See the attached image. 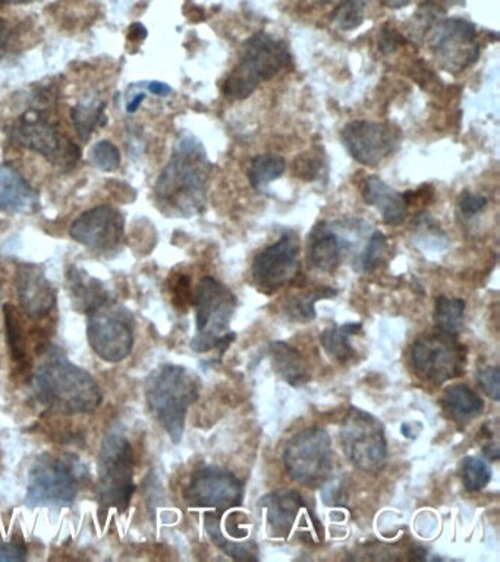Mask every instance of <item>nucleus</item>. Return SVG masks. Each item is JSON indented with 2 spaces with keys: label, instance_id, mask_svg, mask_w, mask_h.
<instances>
[{
  "label": "nucleus",
  "instance_id": "obj_1",
  "mask_svg": "<svg viewBox=\"0 0 500 562\" xmlns=\"http://www.w3.org/2000/svg\"><path fill=\"white\" fill-rule=\"evenodd\" d=\"M210 163L198 140L185 138L163 169L155 186L163 212L190 217L205 210Z\"/></svg>",
  "mask_w": 500,
  "mask_h": 562
},
{
  "label": "nucleus",
  "instance_id": "obj_2",
  "mask_svg": "<svg viewBox=\"0 0 500 562\" xmlns=\"http://www.w3.org/2000/svg\"><path fill=\"white\" fill-rule=\"evenodd\" d=\"M34 387L40 402L63 415L90 413L101 403L95 378L86 369L72 364L58 349L46 353L38 364Z\"/></svg>",
  "mask_w": 500,
  "mask_h": 562
},
{
  "label": "nucleus",
  "instance_id": "obj_3",
  "mask_svg": "<svg viewBox=\"0 0 500 562\" xmlns=\"http://www.w3.org/2000/svg\"><path fill=\"white\" fill-rule=\"evenodd\" d=\"M146 399L153 416L162 425L173 444H180L186 413L198 399L197 378L184 366H159L148 375Z\"/></svg>",
  "mask_w": 500,
  "mask_h": 562
},
{
  "label": "nucleus",
  "instance_id": "obj_4",
  "mask_svg": "<svg viewBox=\"0 0 500 562\" xmlns=\"http://www.w3.org/2000/svg\"><path fill=\"white\" fill-rule=\"evenodd\" d=\"M291 53L285 41L257 33L243 45L241 58L223 84L228 100L248 99L266 81L273 80L290 66Z\"/></svg>",
  "mask_w": 500,
  "mask_h": 562
},
{
  "label": "nucleus",
  "instance_id": "obj_5",
  "mask_svg": "<svg viewBox=\"0 0 500 562\" xmlns=\"http://www.w3.org/2000/svg\"><path fill=\"white\" fill-rule=\"evenodd\" d=\"M193 301L197 335L191 342V349L197 353L210 352L211 349L227 352L229 344L235 340L234 333H227L239 304L234 293L214 277H205L197 284Z\"/></svg>",
  "mask_w": 500,
  "mask_h": 562
},
{
  "label": "nucleus",
  "instance_id": "obj_6",
  "mask_svg": "<svg viewBox=\"0 0 500 562\" xmlns=\"http://www.w3.org/2000/svg\"><path fill=\"white\" fill-rule=\"evenodd\" d=\"M134 453L129 440L109 433L99 454L97 498L105 509L124 511L134 492Z\"/></svg>",
  "mask_w": 500,
  "mask_h": 562
},
{
  "label": "nucleus",
  "instance_id": "obj_7",
  "mask_svg": "<svg viewBox=\"0 0 500 562\" xmlns=\"http://www.w3.org/2000/svg\"><path fill=\"white\" fill-rule=\"evenodd\" d=\"M10 134L19 146L38 152L57 168H75L82 157V150L62 134L58 123L37 110H29L15 121Z\"/></svg>",
  "mask_w": 500,
  "mask_h": 562
},
{
  "label": "nucleus",
  "instance_id": "obj_8",
  "mask_svg": "<svg viewBox=\"0 0 500 562\" xmlns=\"http://www.w3.org/2000/svg\"><path fill=\"white\" fill-rule=\"evenodd\" d=\"M87 338L100 359L124 361L134 346L133 315L114 302H101L87 313Z\"/></svg>",
  "mask_w": 500,
  "mask_h": 562
},
{
  "label": "nucleus",
  "instance_id": "obj_9",
  "mask_svg": "<svg viewBox=\"0 0 500 562\" xmlns=\"http://www.w3.org/2000/svg\"><path fill=\"white\" fill-rule=\"evenodd\" d=\"M288 474L307 488H317L332 472V440L321 428H307L295 433L283 450Z\"/></svg>",
  "mask_w": 500,
  "mask_h": 562
},
{
  "label": "nucleus",
  "instance_id": "obj_10",
  "mask_svg": "<svg viewBox=\"0 0 500 562\" xmlns=\"http://www.w3.org/2000/svg\"><path fill=\"white\" fill-rule=\"evenodd\" d=\"M341 442L350 462L359 471L375 474L388 459L383 424L362 408H351L341 425Z\"/></svg>",
  "mask_w": 500,
  "mask_h": 562
},
{
  "label": "nucleus",
  "instance_id": "obj_11",
  "mask_svg": "<svg viewBox=\"0 0 500 562\" xmlns=\"http://www.w3.org/2000/svg\"><path fill=\"white\" fill-rule=\"evenodd\" d=\"M80 480L75 464L62 455L41 454L29 471L27 504L66 506L78 493Z\"/></svg>",
  "mask_w": 500,
  "mask_h": 562
},
{
  "label": "nucleus",
  "instance_id": "obj_12",
  "mask_svg": "<svg viewBox=\"0 0 500 562\" xmlns=\"http://www.w3.org/2000/svg\"><path fill=\"white\" fill-rule=\"evenodd\" d=\"M411 364L419 378L440 386L464 374L467 349L443 331L422 335L411 349Z\"/></svg>",
  "mask_w": 500,
  "mask_h": 562
},
{
  "label": "nucleus",
  "instance_id": "obj_13",
  "mask_svg": "<svg viewBox=\"0 0 500 562\" xmlns=\"http://www.w3.org/2000/svg\"><path fill=\"white\" fill-rule=\"evenodd\" d=\"M431 52L449 74H460L480 57L476 25L461 19L440 20L427 33Z\"/></svg>",
  "mask_w": 500,
  "mask_h": 562
},
{
  "label": "nucleus",
  "instance_id": "obj_14",
  "mask_svg": "<svg viewBox=\"0 0 500 562\" xmlns=\"http://www.w3.org/2000/svg\"><path fill=\"white\" fill-rule=\"evenodd\" d=\"M341 139L357 163L377 168L400 148L401 132L389 123L354 121L343 127Z\"/></svg>",
  "mask_w": 500,
  "mask_h": 562
},
{
  "label": "nucleus",
  "instance_id": "obj_15",
  "mask_svg": "<svg viewBox=\"0 0 500 562\" xmlns=\"http://www.w3.org/2000/svg\"><path fill=\"white\" fill-rule=\"evenodd\" d=\"M300 241L294 233H283L281 240L256 255L252 266L253 283L261 292L272 293L285 288L298 274Z\"/></svg>",
  "mask_w": 500,
  "mask_h": 562
},
{
  "label": "nucleus",
  "instance_id": "obj_16",
  "mask_svg": "<svg viewBox=\"0 0 500 562\" xmlns=\"http://www.w3.org/2000/svg\"><path fill=\"white\" fill-rule=\"evenodd\" d=\"M243 484L234 474L220 467H202L191 476L185 500L191 506L211 509L216 513L243 504Z\"/></svg>",
  "mask_w": 500,
  "mask_h": 562
},
{
  "label": "nucleus",
  "instance_id": "obj_17",
  "mask_svg": "<svg viewBox=\"0 0 500 562\" xmlns=\"http://www.w3.org/2000/svg\"><path fill=\"white\" fill-rule=\"evenodd\" d=\"M70 233L80 245L108 257L117 253L124 242V216L109 206L92 208L74 221Z\"/></svg>",
  "mask_w": 500,
  "mask_h": 562
},
{
  "label": "nucleus",
  "instance_id": "obj_18",
  "mask_svg": "<svg viewBox=\"0 0 500 562\" xmlns=\"http://www.w3.org/2000/svg\"><path fill=\"white\" fill-rule=\"evenodd\" d=\"M21 306L29 318H44L57 304V292L45 271L33 264H23L15 274Z\"/></svg>",
  "mask_w": 500,
  "mask_h": 562
},
{
  "label": "nucleus",
  "instance_id": "obj_19",
  "mask_svg": "<svg viewBox=\"0 0 500 562\" xmlns=\"http://www.w3.org/2000/svg\"><path fill=\"white\" fill-rule=\"evenodd\" d=\"M260 509L273 538H288L304 506V498L294 489H279L263 497Z\"/></svg>",
  "mask_w": 500,
  "mask_h": 562
},
{
  "label": "nucleus",
  "instance_id": "obj_20",
  "mask_svg": "<svg viewBox=\"0 0 500 562\" xmlns=\"http://www.w3.org/2000/svg\"><path fill=\"white\" fill-rule=\"evenodd\" d=\"M346 241L334 232L328 221H319L308 236L307 258L312 267L324 272H333L341 266Z\"/></svg>",
  "mask_w": 500,
  "mask_h": 562
},
{
  "label": "nucleus",
  "instance_id": "obj_21",
  "mask_svg": "<svg viewBox=\"0 0 500 562\" xmlns=\"http://www.w3.org/2000/svg\"><path fill=\"white\" fill-rule=\"evenodd\" d=\"M36 191L11 166H0V211L8 215H29L36 211Z\"/></svg>",
  "mask_w": 500,
  "mask_h": 562
},
{
  "label": "nucleus",
  "instance_id": "obj_22",
  "mask_svg": "<svg viewBox=\"0 0 500 562\" xmlns=\"http://www.w3.org/2000/svg\"><path fill=\"white\" fill-rule=\"evenodd\" d=\"M363 199L367 206L379 210L381 219L388 225H400L406 219L408 206L404 194L398 193L379 176H370L363 186Z\"/></svg>",
  "mask_w": 500,
  "mask_h": 562
},
{
  "label": "nucleus",
  "instance_id": "obj_23",
  "mask_svg": "<svg viewBox=\"0 0 500 562\" xmlns=\"http://www.w3.org/2000/svg\"><path fill=\"white\" fill-rule=\"evenodd\" d=\"M270 352H272L275 369L288 384L300 387L310 381L307 364H305L301 353L291 344L285 342L273 343Z\"/></svg>",
  "mask_w": 500,
  "mask_h": 562
},
{
  "label": "nucleus",
  "instance_id": "obj_24",
  "mask_svg": "<svg viewBox=\"0 0 500 562\" xmlns=\"http://www.w3.org/2000/svg\"><path fill=\"white\" fill-rule=\"evenodd\" d=\"M443 406L452 419L469 422L481 415L485 403L480 395L468 386L456 384L444 390Z\"/></svg>",
  "mask_w": 500,
  "mask_h": 562
},
{
  "label": "nucleus",
  "instance_id": "obj_25",
  "mask_svg": "<svg viewBox=\"0 0 500 562\" xmlns=\"http://www.w3.org/2000/svg\"><path fill=\"white\" fill-rule=\"evenodd\" d=\"M362 331V323H345L341 327L328 328L321 334V346L333 361L346 364L355 356V349L351 343V338Z\"/></svg>",
  "mask_w": 500,
  "mask_h": 562
},
{
  "label": "nucleus",
  "instance_id": "obj_26",
  "mask_svg": "<svg viewBox=\"0 0 500 562\" xmlns=\"http://www.w3.org/2000/svg\"><path fill=\"white\" fill-rule=\"evenodd\" d=\"M71 292L75 297L76 304L83 306L84 313L100 305L101 302L108 301V292L105 291L103 284L99 280L92 279L86 271L72 267L70 270Z\"/></svg>",
  "mask_w": 500,
  "mask_h": 562
},
{
  "label": "nucleus",
  "instance_id": "obj_27",
  "mask_svg": "<svg viewBox=\"0 0 500 562\" xmlns=\"http://www.w3.org/2000/svg\"><path fill=\"white\" fill-rule=\"evenodd\" d=\"M286 161L278 155H260L254 157L248 168V181L256 191L266 190L270 183L278 181L285 173Z\"/></svg>",
  "mask_w": 500,
  "mask_h": 562
},
{
  "label": "nucleus",
  "instance_id": "obj_28",
  "mask_svg": "<svg viewBox=\"0 0 500 562\" xmlns=\"http://www.w3.org/2000/svg\"><path fill=\"white\" fill-rule=\"evenodd\" d=\"M337 296V291L330 288H315L312 291L295 293L288 297L285 314L294 321H310L316 318V302Z\"/></svg>",
  "mask_w": 500,
  "mask_h": 562
},
{
  "label": "nucleus",
  "instance_id": "obj_29",
  "mask_svg": "<svg viewBox=\"0 0 500 562\" xmlns=\"http://www.w3.org/2000/svg\"><path fill=\"white\" fill-rule=\"evenodd\" d=\"M106 105L103 101L92 100L86 103L76 105L71 110L72 122L83 143L90 139L93 132L97 126H105L108 123V118L105 114Z\"/></svg>",
  "mask_w": 500,
  "mask_h": 562
},
{
  "label": "nucleus",
  "instance_id": "obj_30",
  "mask_svg": "<svg viewBox=\"0 0 500 562\" xmlns=\"http://www.w3.org/2000/svg\"><path fill=\"white\" fill-rule=\"evenodd\" d=\"M465 302L458 297L439 296L435 306V321L439 331L456 335L463 328Z\"/></svg>",
  "mask_w": 500,
  "mask_h": 562
},
{
  "label": "nucleus",
  "instance_id": "obj_31",
  "mask_svg": "<svg viewBox=\"0 0 500 562\" xmlns=\"http://www.w3.org/2000/svg\"><path fill=\"white\" fill-rule=\"evenodd\" d=\"M5 315V328L8 346H10L11 357L15 364L23 365L27 361V343H25V331L23 319L14 305L3 306Z\"/></svg>",
  "mask_w": 500,
  "mask_h": 562
},
{
  "label": "nucleus",
  "instance_id": "obj_32",
  "mask_svg": "<svg viewBox=\"0 0 500 562\" xmlns=\"http://www.w3.org/2000/svg\"><path fill=\"white\" fill-rule=\"evenodd\" d=\"M370 0H339L334 8L333 23L343 32H353L364 23Z\"/></svg>",
  "mask_w": 500,
  "mask_h": 562
},
{
  "label": "nucleus",
  "instance_id": "obj_33",
  "mask_svg": "<svg viewBox=\"0 0 500 562\" xmlns=\"http://www.w3.org/2000/svg\"><path fill=\"white\" fill-rule=\"evenodd\" d=\"M461 478H463L464 487L469 492L481 491L490 482V467L487 466L485 460L467 457L464 460L463 468H461Z\"/></svg>",
  "mask_w": 500,
  "mask_h": 562
},
{
  "label": "nucleus",
  "instance_id": "obj_34",
  "mask_svg": "<svg viewBox=\"0 0 500 562\" xmlns=\"http://www.w3.org/2000/svg\"><path fill=\"white\" fill-rule=\"evenodd\" d=\"M388 240L381 232H375L368 240L366 248L359 255L355 268L357 271H371L379 266L381 258H383L385 251H387Z\"/></svg>",
  "mask_w": 500,
  "mask_h": 562
},
{
  "label": "nucleus",
  "instance_id": "obj_35",
  "mask_svg": "<svg viewBox=\"0 0 500 562\" xmlns=\"http://www.w3.org/2000/svg\"><path fill=\"white\" fill-rule=\"evenodd\" d=\"M90 160L101 172H114L121 166L120 148L112 140H100L92 148Z\"/></svg>",
  "mask_w": 500,
  "mask_h": 562
},
{
  "label": "nucleus",
  "instance_id": "obj_36",
  "mask_svg": "<svg viewBox=\"0 0 500 562\" xmlns=\"http://www.w3.org/2000/svg\"><path fill=\"white\" fill-rule=\"evenodd\" d=\"M321 152L324 151L312 150L296 157L294 166H292V172H294L295 178L305 182L316 181L321 170H324V156H321Z\"/></svg>",
  "mask_w": 500,
  "mask_h": 562
},
{
  "label": "nucleus",
  "instance_id": "obj_37",
  "mask_svg": "<svg viewBox=\"0 0 500 562\" xmlns=\"http://www.w3.org/2000/svg\"><path fill=\"white\" fill-rule=\"evenodd\" d=\"M499 377V366H486V368H483L477 375L478 384H480L481 390L485 391L490 399H493L495 402H498L500 399Z\"/></svg>",
  "mask_w": 500,
  "mask_h": 562
},
{
  "label": "nucleus",
  "instance_id": "obj_38",
  "mask_svg": "<svg viewBox=\"0 0 500 562\" xmlns=\"http://www.w3.org/2000/svg\"><path fill=\"white\" fill-rule=\"evenodd\" d=\"M404 45H406V38L397 28L391 27V25H385L380 28L377 46H379L381 53L391 54L395 52L398 47Z\"/></svg>",
  "mask_w": 500,
  "mask_h": 562
},
{
  "label": "nucleus",
  "instance_id": "obj_39",
  "mask_svg": "<svg viewBox=\"0 0 500 562\" xmlns=\"http://www.w3.org/2000/svg\"><path fill=\"white\" fill-rule=\"evenodd\" d=\"M487 204H489V199L485 195L468 193V191L460 198V208L465 216L478 215V212L485 210Z\"/></svg>",
  "mask_w": 500,
  "mask_h": 562
},
{
  "label": "nucleus",
  "instance_id": "obj_40",
  "mask_svg": "<svg viewBox=\"0 0 500 562\" xmlns=\"http://www.w3.org/2000/svg\"><path fill=\"white\" fill-rule=\"evenodd\" d=\"M27 551L23 545L0 543V561H23Z\"/></svg>",
  "mask_w": 500,
  "mask_h": 562
},
{
  "label": "nucleus",
  "instance_id": "obj_41",
  "mask_svg": "<svg viewBox=\"0 0 500 562\" xmlns=\"http://www.w3.org/2000/svg\"><path fill=\"white\" fill-rule=\"evenodd\" d=\"M147 28L143 24L134 23L131 24L129 29V40L134 42L143 41L147 37Z\"/></svg>",
  "mask_w": 500,
  "mask_h": 562
},
{
  "label": "nucleus",
  "instance_id": "obj_42",
  "mask_svg": "<svg viewBox=\"0 0 500 562\" xmlns=\"http://www.w3.org/2000/svg\"><path fill=\"white\" fill-rule=\"evenodd\" d=\"M11 38V27L8 21L0 19V52L8 46Z\"/></svg>",
  "mask_w": 500,
  "mask_h": 562
},
{
  "label": "nucleus",
  "instance_id": "obj_43",
  "mask_svg": "<svg viewBox=\"0 0 500 562\" xmlns=\"http://www.w3.org/2000/svg\"><path fill=\"white\" fill-rule=\"evenodd\" d=\"M148 89L160 97L168 96V94L172 91V88L169 87L168 84L159 83V81H153V83L148 85Z\"/></svg>",
  "mask_w": 500,
  "mask_h": 562
},
{
  "label": "nucleus",
  "instance_id": "obj_44",
  "mask_svg": "<svg viewBox=\"0 0 500 562\" xmlns=\"http://www.w3.org/2000/svg\"><path fill=\"white\" fill-rule=\"evenodd\" d=\"M380 2L385 7L391 8V10H401V8L408 5L410 0H380Z\"/></svg>",
  "mask_w": 500,
  "mask_h": 562
},
{
  "label": "nucleus",
  "instance_id": "obj_45",
  "mask_svg": "<svg viewBox=\"0 0 500 562\" xmlns=\"http://www.w3.org/2000/svg\"><path fill=\"white\" fill-rule=\"evenodd\" d=\"M144 99H146V94H138V96L135 97L133 101H130L129 108H126V110H129L130 113L137 112L139 105L143 103Z\"/></svg>",
  "mask_w": 500,
  "mask_h": 562
},
{
  "label": "nucleus",
  "instance_id": "obj_46",
  "mask_svg": "<svg viewBox=\"0 0 500 562\" xmlns=\"http://www.w3.org/2000/svg\"><path fill=\"white\" fill-rule=\"evenodd\" d=\"M2 2L11 3V5H23V3L34 2V0H2Z\"/></svg>",
  "mask_w": 500,
  "mask_h": 562
},
{
  "label": "nucleus",
  "instance_id": "obj_47",
  "mask_svg": "<svg viewBox=\"0 0 500 562\" xmlns=\"http://www.w3.org/2000/svg\"><path fill=\"white\" fill-rule=\"evenodd\" d=\"M448 5H464L465 0H443Z\"/></svg>",
  "mask_w": 500,
  "mask_h": 562
},
{
  "label": "nucleus",
  "instance_id": "obj_48",
  "mask_svg": "<svg viewBox=\"0 0 500 562\" xmlns=\"http://www.w3.org/2000/svg\"><path fill=\"white\" fill-rule=\"evenodd\" d=\"M317 2H320V3H328V2H330V0H317Z\"/></svg>",
  "mask_w": 500,
  "mask_h": 562
}]
</instances>
